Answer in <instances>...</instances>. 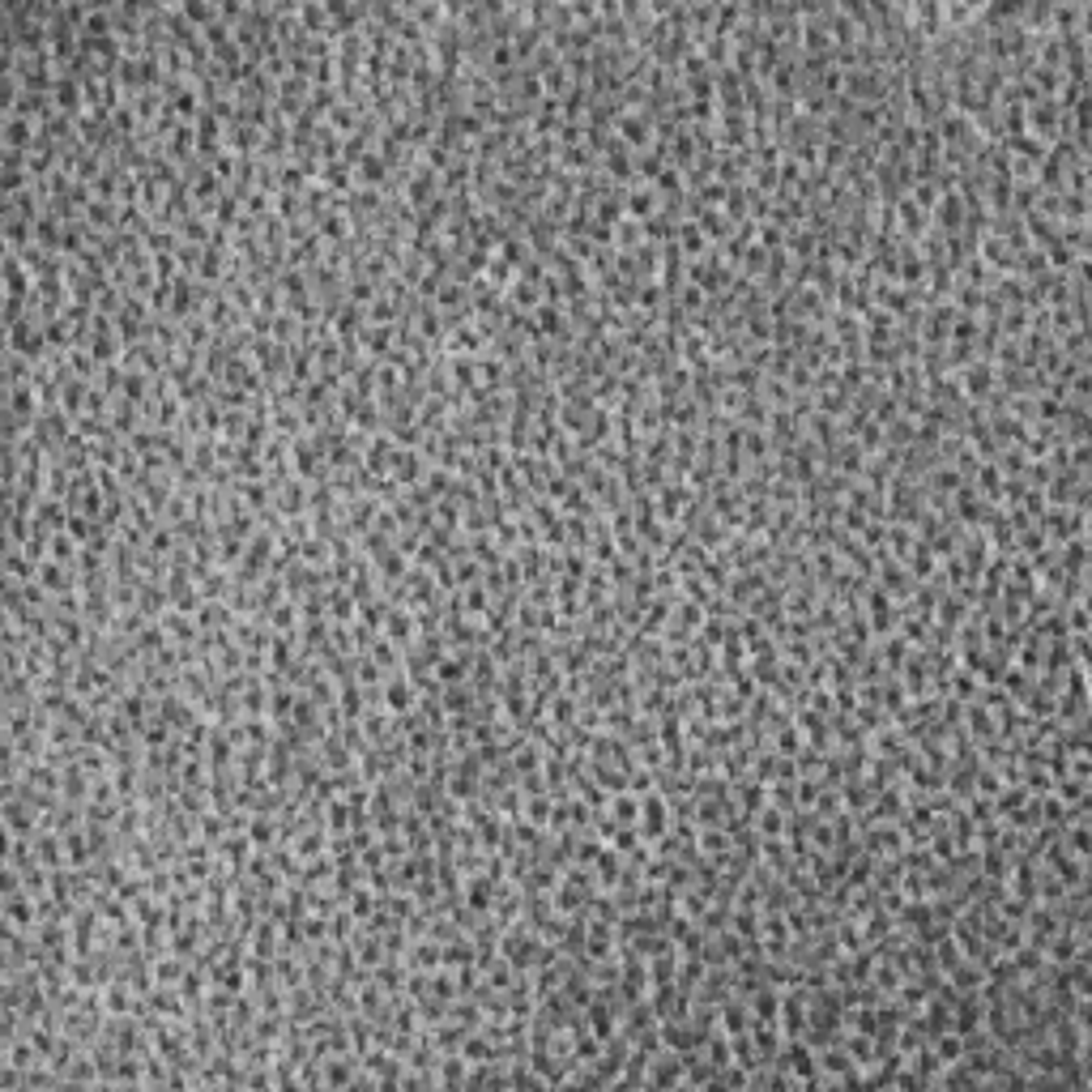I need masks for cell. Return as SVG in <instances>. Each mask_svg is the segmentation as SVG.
I'll list each match as a JSON object with an SVG mask.
<instances>
[{"mask_svg":"<svg viewBox=\"0 0 1092 1092\" xmlns=\"http://www.w3.org/2000/svg\"><path fill=\"white\" fill-rule=\"evenodd\" d=\"M380 704H384V709H389L393 718H406V713L419 709V687H414V679L406 675V666L384 679V687H380Z\"/></svg>","mask_w":1092,"mask_h":1092,"instance_id":"3957f363","label":"cell"},{"mask_svg":"<svg viewBox=\"0 0 1092 1092\" xmlns=\"http://www.w3.org/2000/svg\"><path fill=\"white\" fill-rule=\"evenodd\" d=\"M179 9H184V18L197 26V30H210V26L218 22V5H210V0H184Z\"/></svg>","mask_w":1092,"mask_h":1092,"instance_id":"5b68a950","label":"cell"},{"mask_svg":"<svg viewBox=\"0 0 1092 1092\" xmlns=\"http://www.w3.org/2000/svg\"><path fill=\"white\" fill-rule=\"evenodd\" d=\"M658 210H662V197H658L654 184H640V179H636V184L623 192V218H631V222L645 227Z\"/></svg>","mask_w":1092,"mask_h":1092,"instance_id":"277c9868","label":"cell"},{"mask_svg":"<svg viewBox=\"0 0 1092 1092\" xmlns=\"http://www.w3.org/2000/svg\"><path fill=\"white\" fill-rule=\"evenodd\" d=\"M670 819H675V807H670V798H666L662 790H649L645 798H640V819H636V828H640V837H645L649 845L666 841Z\"/></svg>","mask_w":1092,"mask_h":1092,"instance_id":"7a4b0ae2","label":"cell"},{"mask_svg":"<svg viewBox=\"0 0 1092 1092\" xmlns=\"http://www.w3.org/2000/svg\"><path fill=\"white\" fill-rule=\"evenodd\" d=\"M956 389H960V398H965L969 406H982L999 389V367L990 359H973L969 367L956 371Z\"/></svg>","mask_w":1092,"mask_h":1092,"instance_id":"6da1fadb","label":"cell"}]
</instances>
